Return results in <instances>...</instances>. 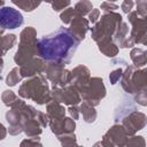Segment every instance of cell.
Masks as SVG:
<instances>
[{
    "instance_id": "cell-1",
    "label": "cell",
    "mask_w": 147,
    "mask_h": 147,
    "mask_svg": "<svg viewBox=\"0 0 147 147\" xmlns=\"http://www.w3.org/2000/svg\"><path fill=\"white\" fill-rule=\"evenodd\" d=\"M39 48L41 56L46 60L59 61L70 56L76 48V41L68 32L61 31L41 39Z\"/></svg>"
},
{
    "instance_id": "cell-2",
    "label": "cell",
    "mask_w": 147,
    "mask_h": 147,
    "mask_svg": "<svg viewBox=\"0 0 147 147\" xmlns=\"http://www.w3.org/2000/svg\"><path fill=\"white\" fill-rule=\"evenodd\" d=\"M23 23V17L22 15L13 9L5 7L0 9V25L6 28V29H15L20 26Z\"/></svg>"
}]
</instances>
